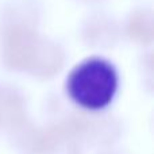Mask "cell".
Listing matches in <instances>:
<instances>
[{
	"mask_svg": "<svg viewBox=\"0 0 154 154\" xmlns=\"http://www.w3.org/2000/svg\"><path fill=\"white\" fill-rule=\"evenodd\" d=\"M77 2L82 3V4H88V5H93V4H99V3L104 2V0H77Z\"/></svg>",
	"mask_w": 154,
	"mask_h": 154,
	"instance_id": "cell-9",
	"label": "cell"
},
{
	"mask_svg": "<svg viewBox=\"0 0 154 154\" xmlns=\"http://www.w3.org/2000/svg\"><path fill=\"white\" fill-rule=\"evenodd\" d=\"M154 15L152 8L137 7L127 15L122 32L131 41L141 46H150L153 42Z\"/></svg>",
	"mask_w": 154,
	"mask_h": 154,
	"instance_id": "cell-7",
	"label": "cell"
},
{
	"mask_svg": "<svg viewBox=\"0 0 154 154\" xmlns=\"http://www.w3.org/2000/svg\"><path fill=\"white\" fill-rule=\"evenodd\" d=\"M41 154H84V145L66 114L42 127Z\"/></svg>",
	"mask_w": 154,
	"mask_h": 154,
	"instance_id": "cell-4",
	"label": "cell"
},
{
	"mask_svg": "<svg viewBox=\"0 0 154 154\" xmlns=\"http://www.w3.org/2000/svg\"><path fill=\"white\" fill-rule=\"evenodd\" d=\"M119 89V73L103 57H89L76 65L66 77L65 91L72 103L84 111H103Z\"/></svg>",
	"mask_w": 154,
	"mask_h": 154,
	"instance_id": "cell-1",
	"label": "cell"
},
{
	"mask_svg": "<svg viewBox=\"0 0 154 154\" xmlns=\"http://www.w3.org/2000/svg\"><path fill=\"white\" fill-rule=\"evenodd\" d=\"M72 127L81 143L88 147L106 149L112 147L122 137L123 126L119 118L103 111H69Z\"/></svg>",
	"mask_w": 154,
	"mask_h": 154,
	"instance_id": "cell-2",
	"label": "cell"
},
{
	"mask_svg": "<svg viewBox=\"0 0 154 154\" xmlns=\"http://www.w3.org/2000/svg\"><path fill=\"white\" fill-rule=\"evenodd\" d=\"M123 32L119 22L101 10L92 11L80 24V37L87 46L108 50L118 45Z\"/></svg>",
	"mask_w": 154,
	"mask_h": 154,
	"instance_id": "cell-3",
	"label": "cell"
},
{
	"mask_svg": "<svg viewBox=\"0 0 154 154\" xmlns=\"http://www.w3.org/2000/svg\"><path fill=\"white\" fill-rule=\"evenodd\" d=\"M97 154H125L123 152H119V150L111 149V147H106V149H101Z\"/></svg>",
	"mask_w": 154,
	"mask_h": 154,
	"instance_id": "cell-8",
	"label": "cell"
},
{
	"mask_svg": "<svg viewBox=\"0 0 154 154\" xmlns=\"http://www.w3.org/2000/svg\"><path fill=\"white\" fill-rule=\"evenodd\" d=\"M30 119L26 96L12 85H0V127L11 133Z\"/></svg>",
	"mask_w": 154,
	"mask_h": 154,
	"instance_id": "cell-6",
	"label": "cell"
},
{
	"mask_svg": "<svg viewBox=\"0 0 154 154\" xmlns=\"http://www.w3.org/2000/svg\"><path fill=\"white\" fill-rule=\"evenodd\" d=\"M65 61V49L57 41L43 35L35 60L27 73L38 80H50L64 69Z\"/></svg>",
	"mask_w": 154,
	"mask_h": 154,
	"instance_id": "cell-5",
	"label": "cell"
}]
</instances>
